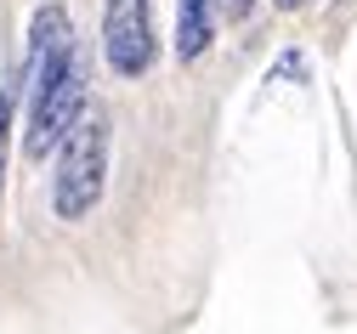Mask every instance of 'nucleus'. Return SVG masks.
Segmentation results:
<instances>
[{
	"mask_svg": "<svg viewBox=\"0 0 357 334\" xmlns=\"http://www.w3.org/2000/svg\"><path fill=\"white\" fill-rule=\"evenodd\" d=\"M215 23H221V0H176V57L199 63L215 40Z\"/></svg>",
	"mask_w": 357,
	"mask_h": 334,
	"instance_id": "4",
	"label": "nucleus"
},
{
	"mask_svg": "<svg viewBox=\"0 0 357 334\" xmlns=\"http://www.w3.org/2000/svg\"><path fill=\"white\" fill-rule=\"evenodd\" d=\"M12 108H17V91L6 85V91H0V176H6V136H12Z\"/></svg>",
	"mask_w": 357,
	"mask_h": 334,
	"instance_id": "5",
	"label": "nucleus"
},
{
	"mask_svg": "<svg viewBox=\"0 0 357 334\" xmlns=\"http://www.w3.org/2000/svg\"><path fill=\"white\" fill-rule=\"evenodd\" d=\"M108 153H114L108 114H79L74 130L57 142V176H52L57 221H85L102 204V193H108Z\"/></svg>",
	"mask_w": 357,
	"mask_h": 334,
	"instance_id": "1",
	"label": "nucleus"
},
{
	"mask_svg": "<svg viewBox=\"0 0 357 334\" xmlns=\"http://www.w3.org/2000/svg\"><path fill=\"white\" fill-rule=\"evenodd\" d=\"M23 97H29V159H46V153H57V142L85 114V63H79V52L46 85L23 91Z\"/></svg>",
	"mask_w": 357,
	"mask_h": 334,
	"instance_id": "2",
	"label": "nucleus"
},
{
	"mask_svg": "<svg viewBox=\"0 0 357 334\" xmlns=\"http://www.w3.org/2000/svg\"><path fill=\"white\" fill-rule=\"evenodd\" d=\"M221 12H227V17H233V23H244V17H250V12H255V0H221Z\"/></svg>",
	"mask_w": 357,
	"mask_h": 334,
	"instance_id": "6",
	"label": "nucleus"
},
{
	"mask_svg": "<svg viewBox=\"0 0 357 334\" xmlns=\"http://www.w3.org/2000/svg\"><path fill=\"white\" fill-rule=\"evenodd\" d=\"M102 52L119 79L153 68V0H102Z\"/></svg>",
	"mask_w": 357,
	"mask_h": 334,
	"instance_id": "3",
	"label": "nucleus"
}]
</instances>
